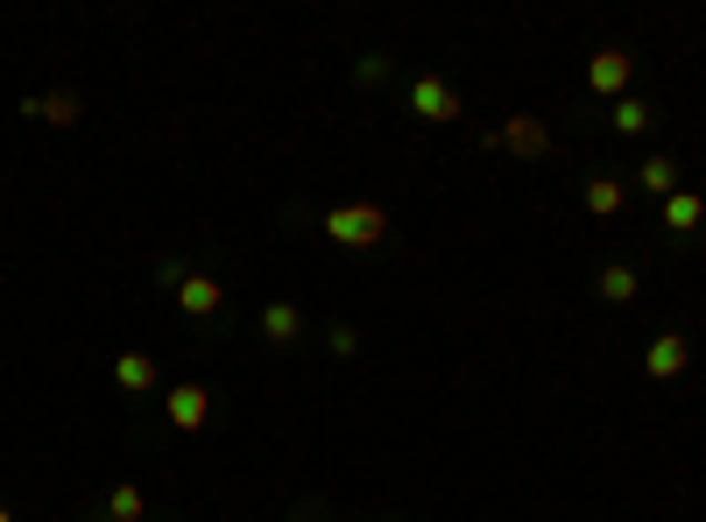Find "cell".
<instances>
[{
    "instance_id": "cell-2",
    "label": "cell",
    "mask_w": 706,
    "mask_h": 522,
    "mask_svg": "<svg viewBox=\"0 0 706 522\" xmlns=\"http://www.w3.org/2000/svg\"><path fill=\"white\" fill-rule=\"evenodd\" d=\"M163 276H170V289H177V311L184 318H213L219 304H226V289L213 276H184V268H163Z\"/></svg>"
},
{
    "instance_id": "cell-16",
    "label": "cell",
    "mask_w": 706,
    "mask_h": 522,
    "mask_svg": "<svg viewBox=\"0 0 706 522\" xmlns=\"http://www.w3.org/2000/svg\"><path fill=\"white\" fill-rule=\"evenodd\" d=\"M607 121H615V134H643V127H651V106L628 92V100H615V113H607Z\"/></svg>"
},
{
    "instance_id": "cell-1",
    "label": "cell",
    "mask_w": 706,
    "mask_h": 522,
    "mask_svg": "<svg viewBox=\"0 0 706 522\" xmlns=\"http://www.w3.org/2000/svg\"><path fill=\"white\" fill-rule=\"evenodd\" d=\"M326 240L332 247H381L389 240V212L381 205H332L326 212Z\"/></svg>"
},
{
    "instance_id": "cell-12",
    "label": "cell",
    "mask_w": 706,
    "mask_h": 522,
    "mask_svg": "<svg viewBox=\"0 0 706 522\" xmlns=\"http://www.w3.org/2000/svg\"><path fill=\"white\" fill-rule=\"evenodd\" d=\"M699 219H706L699 191H672V198H664V226H672V234H693Z\"/></svg>"
},
{
    "instance_id": "cell-17",
    "label": "cell",
    "mask_w": 706,
    "mask_h": 522,
    "mask_svg": "<svg viewBox=\"0 0 706 522\" xmlns=\"http://www.w3.org/2000/svg\"><path fill=\"white\" fill-rule=\"evenodd\" d=\"M326 346H332L339 360H347V354H360V332H354V325H332V332H326Z\"/></svg>"
},
{
    "instance_id": "cell-10",
    "label": "cell",
    "mask_w": 706,
    "mask_h": 522,
    "mask_svg": "<svg viewBox=\"0 0 706 522\" xmlns=\"http://www.w3.org/2000/svg\"><path fill=\"white\" fill-rule=\"evenodd\" d=\"M113 381H121L127 396H149V389H156V360H149V354H121V360H113Z\"/></svg>"
},
{
    "instance_id": "cell-7",
    "label": "cell",
    "mask_w": 706,
    "mask_h": 522,
    "mask_svg": "<svg viewBox=\"0 0 706 522\" xmlns=\"http://www.w3.org/2000/svg\"><path fill=\"white\" fill-rule=\"evenodd\" d=\"M494 142H509L516 156H544V149H551V127L538 121V113H516V121H509L502 134H494Z\"/></svg>"
},
{
    "instance_id": "cell-14",
    "label": "cell",
    "mask_w": 706,
    "mask_h": 522,
    "mask_svg": "<svg viewBox=\"0 0 706 522\" xmlns=\"http://www.w3.org/2000/svg\"><path fill=\"white\" fill-rule=\"evenodd\" d=\"M636 184L657 191V198H672V191H678V163H672V156H651V163L636 170Z\"/></svg>"
},
{
    "instance_id": "cell-11",
    "label": "cell",
    "mask_w": 706,
    "mask_h": 522,
    "mask_svg": "<svg viewBox=\"0 0 706 522\" xmlns=\"http://www.w3.org/2000/svg\"><path fill=\"white\" fill-rule=\"evenodd\" d=\"M622 205H628V184L622 177H594V184H586V212H594V219H615Z\"/></svg>"
},
{
    "instance_id": "cell-3",
    "label": "cell",
    "mask_w": 706,
    "mask_h": 522,
    "mask_svg": "<svg viewBox=\"0 0 706 522\" xmlns=\"http://www.w3.org/2000/svg\"><path fill=\"white\" fill-rule=\"evenodd\" d=\"M628 79H636V57L628 50H601L594 64H586V85L607 92V100H628Z\"/></svg>"
},
{
    "instance_id": "cell-15",
    "label": "cell",
    "mask_w": 706,
    "mask_h": 522,
    "mask_svg": "<svg viewBox=\"0 0 706 522\" xmlns=\"http://www.w3.org/2000/svg\"><path fill=\"white\" fill-rule=\"evenodd\" d=\"M142 515H149V501H142V488H127V480H121V488L106 494V522H142Z\"/></svg>"
},
{
    "instance_id": "cell-13",
    "label": "cell",
    "mask_w": 706,
    "mask_h": 522,
    "mask_svg": "<svg viewBox=\"0 0 706 522\" xmlns=\"http://www.w3.org/2000/svg\"><path fill=\"white\" fill-rule=\"evenodd\" d=\"M601 297H607V304H636V268H628V262H607V268H601Z\"/></svg>"
},
{
    "instance_id": "cell-6",
    "label": "cell",
    "mask_w": 706,
    "mask_h": 522,
    "mask_svg": "<svg viewBox=\"0 0 706 522\" xmlns=\"http://www.w3.org/2000/svg\"><path fill=\"white\" fill-rule=\"evenodd\" d=\"M163 410H170V423H177V431H205V417H213V396H205L198 381H184V389L163 396Z\"/></svg>"
},
{
    "instance_id": "cell-5",
    "label": "cell",
    "mask_w": 706,
    "mask_h": 522,
    "mask_svg": "<svg viewBox=\"0 0 706 522\" xmlns=\"http://www.w3.org/2000/svg\"><path fill=\"white\" fill-rule=\"evenodd\" d=\"M643 367H651L657 381H678L685 367H693V339H685V332H657V339H651V360H643Z\"/></svg>"
},
{
    "instance_id": "cell-18",
    "label": "cell",
    "mask_w": 706,
    "mask_h": 522,
    "mask_svg": "<svg viewBox=\"0 0 706 522\" xmlns=\"http://www.w3.org/2000/svg\"><path fill=\"white\" fill-rule=\"evenodd\" d=\"M0 522H14V509H8V501H0Z\"/></svg>"
},
{
    "instance_id": "cell-9",
    "label": "cell",
    "mask_w": 706,
    "mask_h": 522,
    "mask_svg": "<svg viewBox=\"0 0 706 522\" xmlns=\"http://www.w3.org/2000/svg\"><path fill=\"white\" fill-rule=\"evenodd\" d=\"M262 332H269V346H297L304 339V311L297 304H269V311H262Z\"/></svg>"
},
{
    "instance_id": "cell-4",
    "label": "cell",
    "mask_w": 706,
    "mask_h": 522,
    "mask_svg": "<svg viewBox=\"0 0 706 522\" xmlns=\"http://www.w3.org/2000/svg\"><path fill=\"white\" fill-rule=\"evenodd\" d=\"M410 113H424V121H460L467 100H460L446 79H417V85H410Z\"/></svg>"
},
{
    "instance_id": "cell-8",
    "label": "cell",
    "mask_w": 706,
    "mask_h": 522,
    "mask_svg": "<svg viewBox=\"0 0 706 522\" xmlns=\"http://www.w3.org/2000/svg\"><path fill=\"white\" fill-rule=\"evenodd\" d=\"M22 113H35V121H50V127H79V92H50V100H22Z\"/></svg>"
}]
</instances>
